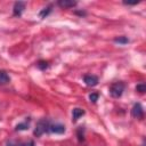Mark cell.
<instances>
[{"label":"cell","instance_id":"obj_3","mask_svg":"<svg viewBox=\"0 0 146 146\" xmlns=\"http://www.w3.org/2000/svg\"><path fill=\"white\" fill-rule=\"evenodd\" d=\"M131 115L136 119H143L144 117V110H143V106L139 103L133 105V107L131 110Z\"/></svg>","mask_w":146,"mask_h":146},{"label":"cell","instance_id":"obj_16","mask_svg":"<svg viewBox=\"0 0 146 146\" xmlns=\"http://www.w3.org/2000/svg\"><path fill=\"white\" fill-rule=\"evenodd\" d=\"M38 67H39L40 70H46V68L48 67V63H47V62L41 60V62H39V63H38Z\"/></svg>","mask_w":146,"mask_h":146},{"label":"cell","instance_id":"obj_7","mask_svg":"<svg viewBox=\"0 0 146 146\" xmlns=\"http://www.w3.org/2000/svg\"><path fill=\"white\" fill-rule=\"evenodd\" d=\"M76 5V1L73 0H59L58 1V6L62 8H72Z\"/></svg>","mask_w":146,"mask_h":146},{"label":"cell","instance_id":"obj_10","mask_svg":"<svg viewBox=\"0 0 146 146\" xmlns=\"http://www.w3.org/2000/svg\"><path fill=\"white\" fill-rule=\"evenodd\" d=\"M50 11H51V6H48V7L43 8V9L40 11V14H39V15H40V17H41V18H44L46 16H48V15H49V13H50Z\"/></svg>","mask_w":146,"mask_h":146},{"label":"cell","instance_id":"obj_8","mask_svg":"<svg viewBox=\"0 0 146 146\" xmlns=\"http://www.w3.org/2000/svg\"><path fill=\"white\" fill-rule=\"evenodd\" d=\"M10 82V78L6 71H0V84H7Z\"/></svg>","mask_w":146,"mask_h":146},{"label":"cell","instance_id":"obj_12","mask_svg":"<svg viewBox=\"0 0 146 146\" xmlns=\"http://www.w3.org/2000/svg\"><path fill=\"white\" fill-rule=\"evenodd\" d=\"M115 42H117V43H128L129 42V39L128 38H125V36H120V38H115V40H114Z\"/></svg>","mask_w":146,"mask_h":146},{"label":"cell","instance_id":"obj_6","mask_svg":"<svg viewBox=\"0 0 146 146\" xmlns=\"http://www.w3.org/2000/svg\"><path fill=\"white\" fill-rule=\"evenodd\" d=\"M24 9H25V2H23V1H17V2H15V5H14V10H13V11H14V15H15V16H21Z\"/></svg>","mask_w":146,"mask_h":146},{"label":"cell","instance_id":"obj_14","mask_svg":"<svg viewBox=\"0 0 146 146\" xmlns=\"http://www.w3.org/2000/svg\"><path fill=\"white\" fill-rule=\"evenodd\" d=\"M98 97H99V95H98L97 92H92V94L89 95V99H90V102H92V103H96V102L98 100Z\"/></svg>","mask_w":146,"mask_h":146},{"label":"cell","instance_id":"obj_17","mask_svg":"<svg viewBox=\"0 0 146 146\" xmlns=\"http://www.w3.org/2000/svg\"><path fill=\"white\" fill-rule=\"evenodd\" d=\"M23 146H34V141H33V140H30L29 143H26V144H24Z\"/></svg>","mask_w":146,"mask_h":146},{"label":"cell","instance_id":"obj_11","mask_svg":"<svg viewBox=\"0 0 146 146\" xmlns=\"http://www.w3.org/2000/svg\"><path fill=\"white\" fill-rule=\"evenodd\" d=\"M136 91L140 92V94H144L146 91V84L145 83H139L136 86Z\"/></svg>","mask_w":146,"mask_h":146},{"label":"cell","instance_id":"obj_13","mask_svg":"<svg viewBox=\"0 0 146 146\" xmlns=\"http://www.w3.org/2000/svg\"><path fill=\"white\" fill-rule=\"evenodd\" d=\"M29 129V123H19L16 125V130L21 131V130H26Z\"/></svg>","mask_w":146,"mask_h":146},{"label":"cell","instance_id":"obj_15","mask_svg":"<svg viewBox=\"0 0 146 146\" xmlns=\"http://www.w3.org/2000/svg\"><path fill=\"white\" fill-rule=\"evenodd\" d=\"M78 137H79V140H80V141H83V140H84V137H83V129H82V127H80V128L78 129Z\"/></svg>","mask_w":146,"mask_h":146},{"label":"cell","instance_id":"obj_5","mask_svg":"<svg viewBox=\"0 0 146 146\" xmlns=\"http://www.w3.org/2000/svg\"><path fill=\"white\" fill-rule=\"evenodd\" d=\"M83 81H84V83H86L87 86H89V87H95V86L98 84V78H97L96 75H92V74L86 75V76L83 78Z\"/></svg>","mask_w":146,"mask_h":146},{"label":"cell","instance_id":"obj_4","mask_svg":"<svg viewBox=\"0 0 146 146\" xmlns=\"http://www.w3.org/2000/svg\"><path fill=\"white\" fill-rule=\"evenodd\" d=\"M49 132H52V133H64L65 132V125H63L60 123H50Z\"/></svg>","mask_w":146,"mask_h":146},{"label":"cell","instance_id":"obj_9","mask_svg":"<svg viewBox=\"0 0 146 146\" xmlns=\"http://www.w3.org/2000/svg\"><path fill=\"white\" fill-rule=\"evenodd\" d=\"M84 114V111L83 110H81V108H79V107H76V108H73V111H72V117H73V121H76L80 116H82Z\"/></svg>","mask_w":146,"mask_h":146},{"label":"cell","instance_id":"obj_1","mask_svg":"<svg viewBox=\"0 0 146 146\" xmlns=\"http://www.w3.org/2000/svg\"><path fill=\"white\" fill-rule=\"evenodd\" d=\"M49 125H50V122L48 119H41L36 123V127L34 129V135L36 137H40L44 132H49Z\"/></svg>","mask_w":146,"mask_h":146},{"label":"cell","instance_id":"obj_2","mask_svg":"<svg viewBox=\"0 0 146 146\" xmlns=\"http://www.w3.org/2000/svg\"><path fill=\"white\" fill-rule=\"evenodd\" d=\"M124 88H125V86H124L123 82H115L110 87V94H111L112 97L119 98V97L122 96V94L124 91Z\"/></svg>","mask_w":146,"mask_h":146}]
</instances>
